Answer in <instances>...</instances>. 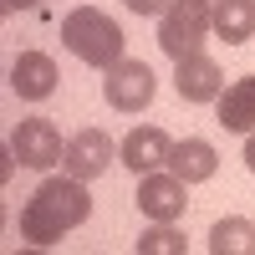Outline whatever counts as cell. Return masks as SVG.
Here are the masks:
<instances>
[{
	"instance_id": "obj_1",
	"label": "cell",
	"mask_w": 255,
	"mask_h": 255,
	"mask_svg": "<svg viewBox=\"0 0 255 255\" xmlns=\"http://www.w3.org/2000/svg\"><path fill=\"white\" fill-rule=\"evenodd\" d=\"M92 220V194H87V179L77 174H61V179H46L36 189V194L26 199V209H20V240L46 250L56 245L67 230L87 225Z\"/></svg>"
},
{
	"instance_id": "obj_2",
	"label": "cell",
	"mask_w": 255,
	"mask_h": 255,
	"mask_svg": "<svg viewBox=\"0 0 255 255\" xmlns=\"http://www.w3.org/2000/svg\"><path fill=\"white\" fill-rule=\"evenodd\" d=\"M61 46H67L77 61H87V67L108 72V67H118V61L128 56V51H123L128 36H123V26H118L108 10H97V5H77V10L61 15Z\"/></svg>"
},
{
	"instance_id": "obj_3",
	"label": "cell",
	"mask_w": 255,
	"mask_h": 255,
	"mask_svg": "<svg viewBox=\"0 0 255 255\" xmlns=\"http://www.w3.org/2000/svg\"><path fill=\"white\" fill-rule=\"evenodd\" d=\"M209 31H215V0H174L158 15V46L174 61L189 51H204Z\"/></svg>"
},
{
	"instance_id": "obj_4",
	"label": "cell",
	"mask_w": 255,
	"mask_h": 255,
	"mask_svg": "<svg viewBox=\"0 0 255 255\" xmlns=\"http://www.w3.org/2000/svg\"><path fill=\"white\" fill-rule=\"evenodd\" d=\"M158 92V77L148 61H133V56H123L118 67L102 72V97H108V108L113 113H143L148 102H153Z\"/></svg>"
},
{
	"instance_id": "obj_5",
	"label": "cell",
	"mask_w": 255,
	"mask_h": 255,
	"mask_svg": "<svg viewBox=\"0 0 255 255\" xmlns=\"http://www.w3.org/2000/svg\"><path fill=\"white\" fill-rule=\"evenodd\" d=\"M133 204L143 209V220H184L189 209V184L174 168H153V174H138V194Z\"/></svg>"
},
{
	"instance_id": "obj_6",
	"label": "cell",
	"mask_w": 255,
	"mask_h": 255,
	"mask_svg": "<svg viewBox=\"0 0 255 255\" xmlns=\"http://www.w3.org/2000/svg\"><path fill=\"white\" fill-rule=\"evenodd\" d=\"M10 153L26 168H51V163H61L67 143H61V133H56L51 118H20L15 133H10Z\"/></svg>"
},
{
	"instance_id": "obj_7",
	"label": "cell",
	"mask_w": 255,
	"mask_h": 255,
	"mask_svg": "<svg viewBox=\"0 0 255 255\" xmlns=\"http://www.w3.org/2000/svg\"><path fill=\"white\" fill-rule=\"evenodd\" d=\"M108 163H118V143L102 133V128H82V133L67 138V153H61V168L77 179H102L108 174Z\"/></svg>"
},
{
	"instance_id": "obj_8",
	"label": "cell",
	"mask_w": 255,
	"mask_h": 255,
	"mask_svg": "<svg viewBox=\"0 0 255 255\" xmlns=\"http://www.w3.org/2000/svg\"><path fill=\"white\" fill-rule=\"evenodd\" d=\"M174 87H179L184 102H220V92H225V72H220L215 56L189 51V56L174 61Z\"/></svg>"
},
{
	"instance_id": "obj_9",
	"label": "cell",
	"mask_w": 255,
	"mask_h": 255,
	"mask_svg": "<svg viewBox=\"0 0 255 255\" xmlns=\"http://www.w3.org/2000/svg\"><path fill=\"white\" fill-rule=\"evenodd\" d=\"M56 82H61V72H56V61L46 51H20L10 61V92L20 102H46L56 92Z\"/></svg>"
},
{
	"instance_id": "obj_10",
	"label": "cell",
	"mask_w": 255,
	"mask_h": 255,
	"mask_svg": "<svg viewBox=\"0 0 255 255\" xmlns=\"http://www.w3.org/2000/svg\"><path fill=\"white\" fill-rule=\"evenodd\" d=\"M168 153H174V138L163 128H133L123 143H118V163H128L133 174H153V168H168Z\"/></svg>"
},
{
	"instance_id": "obj_11",
	"label": "cell",
	"mask_w": 255,
	"mask_h": 255,
	"mask_svg": "<svg viewBox=\"0 0 255 255\" xmlns=\"http://www.w3.org/2000/svg\"><path fill=\"white\" fill-rule=\"evenodd\" d=\"M215 118H220L225 133H255V77L230 82L215 102Z\"/></svg>"
},
{
	"instance_id": "obj_12",
	"label": "cell",
	"mask_w": 255,
	"mask_h": 255,
	"mask_svg": "<svg viewBox=\"0 0 255 255\" xmlns=\"http://www.w3.org/2000/svg\"><path fill=\"white\" fill-rule=\"evenodd\" d=\"M168 168H174L184 184H204V179L220 174V153H215L209 138H184V143H174V153H168Z\"/></svg>"
},
{
	"instance_id": "obj_13",
	"label": "cell",
	"mask_w": 255,
	"mask_h": 255,
	"mask_svg": "<svg viewBox=\"0 0 255 255\" xmlns=\"http://www.w3.org/2000/svg\"><path fill=\"white\" fill-rule=\"evenodd\" d=\"M215 36L225 46L255 41V0H215Z\"/></svg>"
},
{
	"instance_id": "obj_14",
	"label": "cell",
	"mask_w": 255,
	"mask_h": 255,
	"mask_svg": "<svg viewBox=\"0 0 255 255\" xmlns=\"http://www.w3.org/2000/svg\"><path fill=\"white\" fill-rule=\"evenodd\" d=\"M209 250L215 255H255V220H240L230 215L209 230Z\"/></svg>"
},
{
	"instance_id": "obj_15",
	"label": "cell",
	"mask_w": 255,
	"mask_h": 255,
	"mask_svg": "<svg viewBox=\"0 0 255 255\" xmlns=\"http://www.w3.org/2000/svg\"><path fill=\"white\" fill-rule=\"evenodd\" d=\"M189 240H184V230L179 220H148V230L138 235V255H184Z\"/></svg>"
},
{
	"instance_id": "obj_16",
	"label": "cell",
	"mask_w": 255,
	"mask_h": 255,
	"mask_svg": "<svg viewBox=\"0 0 255 255\" xmlns=\"http://www.w3.org/2000/svg\"><path fill=\"white\" fill-rule=\"evenodd\" d=\"M123 5L133 10V15H163L168 5H174V0H123Z\"/></svg>"
},
{
	"instance_id": "obj_17",
	"label": "cell",
	"mask_w": 255,
	"mask_h": 255,
	"mask_svg": "<svg viewBox=\"0 0 255 255\" xmlns=\"http://www.w3.org/2000/svg\"><path fill=\"white\" fill-rule=\"evenodd\" d=\"M0 5H5V10L15 15V10H36V5H41V0H0Z\"/></svg>"
},
{
	"instance_id": "obj_18",
	"label": "cell",
	"mask_w": 255,
	"mask_h": 255,
	"mask_svg": "<svg viewBox=\"0 0 255 255\" xmlns=\"http://www.w3.org/2000/svg\"><path fill=\"white\" fill-rule=\"evenodd\" d=\"M245 168L255 174V133H245Z\"/></svg>"
}]
</instances>
